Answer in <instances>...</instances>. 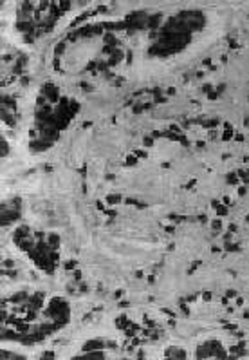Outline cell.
I'll return each mask as SVG.
<instances>
[{
  "mask_svg": "<svg viewBox=\"0 0 249 360\" xmlns=\"http://www.w3.org/2000/svg\"><path fill=\"white\" fill-rule=\"evenodd\" d=\"M227 183H229V185H238V177L235 174H229L227 176Z\"/></svg>",
  "mask_w": 249,
  "mask_h": 360,
  "instance_id": "1",
  "label": "cell"
},
{
  "mask_svg": "<svg viewBox=\"0 0 249 360\" xmlns=\"http://www.w3.org/2000/svg\"><path fill=\"white\" fill-rule=\"evenodd\" d=\"M217 212H218V216H226V214H227V208H226V207H217Z\"/></svg>",
  "mask_w": 249,
  "mask_h": 360,
  "instance_id": "2",
  "label": "cell"
},
{
  "mask_svg": "<svg viewBox=\"0 0 249 360\" xmlns=\"http://www.w3.org/2000/svg\"><path fill=\"white\" fill-rule=\"evenodd\" d=\"M213 228H215V230L222 228V223H220V221H218V219H217V221H213Z\"/></svg>",
  "mask_w": 249,
  "mask_h": 360,
  "instance_id": "3",
  "label": "cell"
},
{
  "mask_svg": "<svg viewBox=\"0 0 249 360\" xmlns=\"http://www.w3.org/2000/svg\"><path fill=\"white\" fill-rule=\"evenodd\" d=\"M108 201H110V203H118L119 197H108Z\"/></svg>",
  "mask_w": 249,
  "mask_h": 360,
  "instance_id": "4",
  "label": "cell"
},
{
  "mask_svg": "<svg viewBox=\"0 0 249 360\" xmlns=\"http://www.w3.org/2000/svg\"><path fill=\"white\" fill-rule=\"evenodd\" d=\"M204 299H206V300H209V299H211V293H209V291H208V293H204Z\"/></svg>",
  "mask_w": 249,
  "mask_h": 360,
  "instance_id": "5",
  "label": "cell"
}]
</instances>
